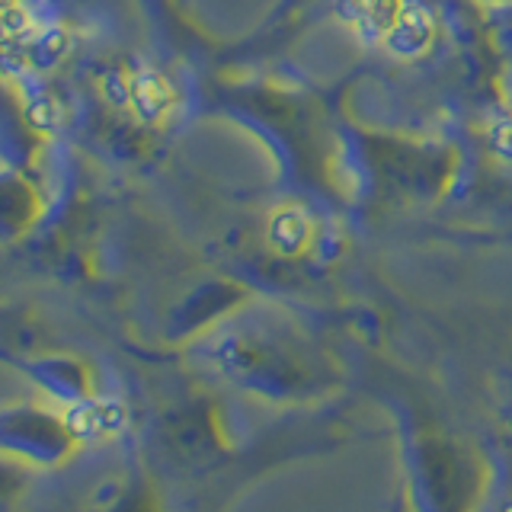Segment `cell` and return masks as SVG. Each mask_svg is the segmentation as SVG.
<instances>
[{
  "mask_svg": "<svg viewBox=\"0 0 512 512\" xmlns=\"http://www.w3.org/2000/svg\"><path fill=\"white\" fill-rule=\"evenodd\" d=\"M506 512H512V509H506Z\"/></svg>",
  "mask_w": 512,
  "mask_h": 512,
  "instance_id": "obj_1",
  "label": "cell"
}]
</instances>
